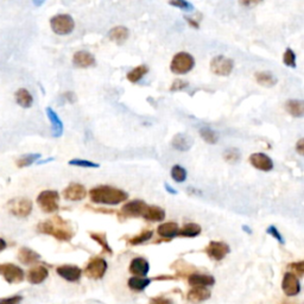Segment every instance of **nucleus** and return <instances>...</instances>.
<instances>
[{
    "mask_svg": "<svg viewBox=\"0 0 304 304\" xmlns=\"http://www.w3.org/2000/svg\"><path fill=\"white\" fill-rule=\"evenodd\" d=\"M244 230H246V232L251 233V230H248V227H246V226H244Z\"/></svg>",
    "mask_w": 304,
    "mask_h": 304,
    "instance_id": "55",
    "label": "nucleus"
},
{
    "mask_svg": "<svg viewBox=\"0 0 304 304\" xmlns=\"http://www.w3.org/2000/svg\"><path fill=\"white\" fill-rule=\"evenodd\" d=\"M262 2L264 0H239L240 5L244 6V8H253V6L262 4Z\"/></svg>",
    "mask_w": 304,
    "mask_h": 304,
    "instance_id": "46",
    "label": "nucleus"
},
{
    "mask_svg": "<svg viewBox=\"0 0 304 304\" xmlns=\"http://www.w3.org/2000/svg\"><path fill=\"white\" fill-rule=\"evenodd\" d=\"M186 298L194 304L204 302V300L210 298V291L207 288H192L188 292Z\"/></svg>",
    "mask_w": 304,
    "mask_h": 304,
    "instance_id": "24",
    "label": "nucleus"
},
{
    "mask_svg": "<svg viewBox=\"0 0 304 304\" xmlns=\"http://www.w3.org/2000/svg\"><path fill=\"white\" fill-rule=\"evenodd\" d=\"M148 304H172V302H171V300L166 298V297L158 296V297H154V298H151Z\"/></svg>",
    "mask_w": 304,
    "mask_h": 304,
    "instance_id": "47",
    "label": "nucleus"
},
{
    "mask_svg": "<svg viewBox=\"0 0 304 304\" xmlns=\"http://www.w3.org/2000/svg\"><path fill=\"white\" fill-rule=\"evenodd\" d=\"M6 247H8V244L2 238H0V252H2L4 250H6Z\"/></svg>",
    "mask_w": 304,
    "mask_h": 304,
    "instance_id": "52",
    "label": "nucleus"
},
{
    "mask_svg": "<svg viewBox=\"0 0 304 304\" xmlns=\"http://www.w3.org/2000/svg\"><path fill=\"white\" fill-rule=\"evenodd\" d=\"M14 98L16 102L20 107H23V108H30L34 104V96L26 88H19V90L16 92Z\"/></svg>",
    "mask_w": 304,
    "mask_h": 304,
    "instance_id": "27",
    "label": "nucleus"
},
{
    "mask_svg": "<svg viewBox=\"0 0 304 304\" xmlns=\"http://www.w3.org/2000/svg\"><path fill=\"white\" fill-rule=\"evenodd\" d=\"M224 160L230 164H236L240 160V152L236 148H227L226 151L224 152Z\"/></svg>",
    "mask_w": 304,
    "mask_h": 304,
    "instance_id": "39",
    "label": "nucleus"
},
{
    "mask_svg": "<svg viewBox=\"0 0 304 304\" xmlns=\"http://www.w3.org/2000/svg\"><path fill=\"white\" fill-rule=\"evenodd\" d=\"M200 136H201V138L204 139V140L207 142V144L210 145H215L218 142V134L216 131H214L213 128H200Z\"/></svg>",
    "mask_w": 304,
    "mask_h": 304,
    "instance_id": "34",
    "label": "nucleus"
},
{
    "mask_svg": "<svg viewBox=\"0 0 304 304\" xmlns=\"http://www.w3.org/2000/svg\"><path fill=\"white\" fill-rule=\"evenodd\" d=\"M250 163L253 168H256V170L260 171H271L274 169V160L270 156H268L266 154H262V152H256V154H252L250 156Z\"/></svg>",
    "mask_w": 304,
    "mask_h": 304,
    "instance_id": "11",
    "label": "nucleus"
},
{
    "mask_svg": "<svg viewBox=\"0 0 304 304\" xmlns=\"http://www.w3.org/2000/svg\"><path fill=\"white\" fill-rule=\"evenodd\" d=\"M52 30L58 36H66L72 34L75 28V22L70 14H56L50 19Z\"/></svg>",
    "mask_w": 304,
    "mask_h": 304,
    "instance_id": "4",
    "label": "nucleus"
},
{
    "mask_svg": "<svg viewBox=\"0 0 304 304\" xmlns=\"http://www.w3.org/2000/svg\"><path fill=\"white\" fill-rule=\"evenodd\" d=\"M296 54L291 48H288L286 50H285L283 54V63L286 66H289V68L294 69L297 66L296 64Z\"/></svg>",
    "mask_w": 304,
    "mask_h": 304,
    "instance_id": "38",
    "label": "nucleus"
},
{
    "mask_svg": "<svg viewBox=\"0 0 304 304\" xmlns=\"http://www.w3.org/2000/svg\"><path fill=\"white\" fill-rule=\"evenodd\" d=\"M195 66V58L186 52H177L170 62V70L176 75L188 74Z\"/></svg>",
    "mask_w": 304,
    "mask_h": 304,
    "instance_id": "3",
    "label": "nucleus"
},
{
    "mask_svg": "<svg viewBox=\"0 0 304 304\" xmlns=\"http://www.w3.org/2000/svg\"><path fill=\"white\" fill-rule=\"evenodd\" d=\"M189 87V84L184 80H175L172 82V84L170 86V92H178L183 90L186 88Z\"/></svg>",
    "mask_w": 304,
    "mask_h": 304,
    "instance_id": "42",
    "label": "nucleus"
},
{
    "mask_svg": "<svg viewBox=\"0 0 304 304\" xmlns=\"http://www.w3.org/2000/svg\"><path fill=\"white\" fill-rule=\"evenodd\" d=\"M266 233L268 234H270V236H272L274 238V239H277L278 242H280L282 245H283L284 244V239H283V236H282V234L278 232V230H277V227L276 226H268V230H266Z\"/></svg>",
    "mask_w": 304,
    "mask_h": 304,
    "instance_id": "45",
    "label": "nucleus"
},
{
    "mask_svg": "<svg viewBox=\"0 0 304 304\" xmlns=\"http://www.w3.org/2000/svg\"><path fill=\"white\" fill-rule=\"evenodd\" d=\"M169 4L174 6V8H177L186 12L194 11V6H192V2H186V0H169Z\"/></svg>",
    "mask_w": 304,
    "mask_h": 304,
    "instance_id": "41",
    "label": "nucleus"
},
{
    "mask_svg": "<svg viewBox=\"0 0 304 304\" xmlns=\"http://www.w3.org/2000/svg\"><path fill=\"white\" fill-rule=\"evenodd\" d=\"M148 271H150V264L142 256L132 259V262H130V272L134 277H146Z\"/></svg>",
    "mask_w": 304,
    "mask_h": 304,
    "instance_id": "17",
    "label": "nucleus"
},
{
    "mask_svg": "<svg viewBox=\"0 0 304 304\" xmlns=\"http://www.w3.org/2000/svg\"><path fill=\"white\" fill-rule=\"evenodd\" d=\"M90 238L94 240V242H96L98 244H100L101 247L104 248V251H106L107 253H110V254H112V248H110L108 242H107V236L106 233L102 232H90Z\"/></svg>",
    "mask_w": 304,
    "mask_h": 304,
    "instance_id": "35",
    "label": "nucleus"
},
{
    "mask_svg": "<svg viewBox=\"0 0 304 304\" xmlns=\"http://www.w3.org/2000/svg\"><path fill=\"white\" fill-rule=\"evenodd\" d=\"M282 290L289 297L297 296L300 292V278L292 272H286L282 280Z\"/></svg>",
    "mask_w": 304,
    "mask_h": 304,
    "instance_id": "10",
    "label": "nucleus"
},
{
    "mask_svg": "<svg viewBox=\"0 0 304 304\" xmlns=\"http://www.w3.org/2000/svg\"><path fill=\"white\" fill-rule=\"evenodd\" d=\"M95 63H96V60H95L93 54L84 52V50L76 52L74 56H72V64H74L75 68L87 69L90 68V66H94Z\"/></svg>",
    "mask_w": 304,
    "mask_h": 304,
    "instance_id": "16",
    "label": "nucleus"
},
{
    "mask_svg": "<svg viewBox=\"0 0 304 304\" xmlns=\"http://www.w3.org/2000/svg\"><path fill=\"white\" fill-rule=\"evenodd\" d=\"M186 20L188 22V24L190 25V26H192L194 28H200V24H198V22H196V20H194V19L192 18H189V17H186Z\"/></svg>",
    "mask_w": 304,
    "mask_h": 304,
    "instance_id": "50",
    "label": "nucleus"
},
{
    "mask_svg": "<svg viewBox=\"0 0 304 304\" xmlns=\"http://www.w3.org/2000/svg\"><path fill=\"white\" fill-rule=\"evenodd\" d=\"M285 110L294 118H303L304 116V104L302 100H288L285 104Z\"/></svg>",
    "mask_w": 304,
    "mask_h": 304,
    "instance_id": "25",
    "label": "nucleus"
},
{
    "mask_svg": "<svg viewBox=\"0 0 304 304\" xmlns=\"http://www.w3.org/2000/svg\"><path fill=\"white\" fill-rule=\"evenodd\" d=\"M107 271V262L100 256H94L88 262L84 274L92 280H101Z\"/></svg>",
    "mask_w": 304,
    "mask_h": 304,
    "instance_id": "9",
    "label": "nucleus"
},
{
    "mask_svg": "<svg viewBox=\"0 0 304 304\" xmlns=\"http://www.w3.org/2000/svg\"><path fill=\"white\" fill-rule=\"evenodd\" d=\"M130 36V31L128 28L125 26H116L113 28L112 30H110L108 32V38L112 42L122 44L124 42L128 40V38Z\"/></svg>",
    "mask_w": 304,
    "mask_h": 304,
    "instance_id": "29",
    "label": "nucleus"
},
{
    "mask_svg": "<svg viewBox=\"0 0 304 304\" xmlns=\"http://www.w3.org/2000/svg\"><path fill=\"white\" fill-rule=\"evenodd\" d=\"M157 233L162 238H168V239H172L178 236L180 227L176 222H166L162 224L157 228Z\"/></svg>",
    "mask_w": 304,
    "mask_h": 304,
    "instance_id": "26",
    "label": "nucleus"
},
{
    "mask_svg": "<svg viewBox=\"0 0 304 304\" xmlns=\"http://www.w3.org/2000/svg\"><path fill=\"white\" fill-rule=\"evenodd\" d=\"M32 2H34V5H36V6H42L44 2H46V0H32Z\"/></svg>",
    "mask_w": 304,
    "mask_h": 304,
    "instance_id": "54",
    "label": "nucleus"
},
{
    "mask_svg": "<svg viewBox=\"0 0 304 304\" xmlns=\"http://www.w3.org/2000/svg\"><path fill=\"white\" fill-rule=\"evenodd\" d=\"M148 66L146 64H142L131 69V70L128 72V75H126V78H128V80L131 82V84H137V82L140 81L142 78L148 74Z\"/></svg>",
    "mask_w": 304,
    "mask_h": 304,
    "instance_id": "31",
    "label": "nucleus"
},
{
    "mask_svg": "<svg viewBox=\"0 0 304 304\" xmlns=\"http://www.w3.org/2000/svg\"><path fill=\"white\" fill-rule=\"evenodd\" d=\"M234 69V61L230 57L218 55L212 58L210 72L218 76H228L232 74Z\"/></svg>",
    "mask_w": 304,
    "mask_h": 304,
    "instance_id": "7",
    "label": "nucleus"
},
{
    "mask_svg": "<svg viewBox=\"0 0 304 304\" xmlns=\"http://www.w3.org/2000/svg\"><path fill=\"white\" fill-rule=\"evenodd\" d=\"M146 207L148 204H145L144 201H142V200H134V201L128 202L126 204H124L120 213L124 215V218L142 216Z\"/></svg>",
    "mask_w": 304,
    "mask_h": 304,
    "instance_id": "13",
    "label": "nucleus"
},
{
    "mask_svg": "<svg viewBox=\"0 0 304 304\" xmlns=\"http://www.w3.org/2000/svg\"><path fill=\"white\" fill-rule=\"evenodd\" d=\"M87 196V190L81 183H70L63 190V198L68 201H81Z\"/></svg>",
    "mask_w": 304,
    "mask_h": 304,
    "instance_id": "15",
    "label": "nucleus"
},
{
    "mask_svg": "<svg viewBox=\"0 0 304 304\" xmlns=\"http://www.w3.org/2000/svg\"><path fill=\"white\" fill-rule=\"evenodd\" d=\"M151 280L148 277H131L128 280V288L133 291H137V292H140V291H144L146 288L150 285Z\"/></svg>",
    "mask_w": 304,
    "mask_h": 304,
    "instance_id": "30",
    "label": "nucleus"
},
{
    "mask_svg": "<svg viewBox=\"0 0 304 304\" xmlns=\"http://www.w3.org/2000/svg\"><path fill=\"white\" fill-rule=\"evenodd\" d=\"M90 200L94 204L116 206L128 198V194L122 189L110 186H99L90 189Z\"/></svg>",
    "mask_w": 304,
    "mask_h": 304,
    "instance_id": "2",
    "label": "nucleus"
},
{
    "mask_svg": "<svg viewBox=\"0 0 304 304\" xmlns=\"http://www.w3.org/2000/svg\"><path fill=\"white\" fill-rule=\"evenodd\" d=\"M6 208L14 216L25 218L32 212V202L26 198H12L6 204Z\"/></svg>",
    "mask_w": 304,
    "mask_h": 304,
    "instance_id": "5",
    "label": "nucleus"
},
{
    "mask_svg": "<svg viewBox=\"0 0 304 304\" xmlns=\"http://www.w3.org/2000/svg\"><path fill=\"white\" fill-rule=\"evenodd\" d=\"M37 230L42 234L52 236L60 242H70L74 236V230L68 221L61 216H54L50 220L38 224Z\"/></svg>",
    "mask_w": 304,
    "mask_h": 304,
    "instance_id": "1",
    "label": "nucleus"
},
{
    "mask_svg": "<svg viewBox=\"0 0 304 304\" xmlns=\"http://www.w3.org/2000/svg\"><path fill=\"white\" fill-rule=\"evenodd\" d=\"M46 116L49 119L50 124H52V133L54 138H60L62 137L63 131H64V126H63L62 120L60 119L58 114L54 110L52 107H46Z\"/></svg>",
    "mask_w": 304,
    "mask_h": 304,
    "instance_id": "18",
    "label": "nucleus"
},
{
    "mask_svg": "<svg viewBox=\"0 0 304 304\" xmlns=\"http://www.w3.org/2000/svg\"><path fill=\"white\" fill-rule=\"evenodd\" d=\"M57 274L66 282H78L81 280L82 270L76 265H61L56 268Z\"/></svg>",
    "mask_w": 304,
    "mask_h": 304,
    "instance_id": "14",
    "label": "nucleus"
},
{
    "mask_svg": "<svg viewBox=\"0 0 304 304\" xmlns=\"http://www.w3.org/2000/svg\"><path fill=\"white\" fill-rule=\"evenodd\" d=\"M186 176H188V174H186V170L182 166L176 164V166L171 168V177H172V180H175V182L177 183L186 182Z\"/></svg>",
    "mask_w": 304,
    "mask_h": 304,
    "instance_id": "36",
    "label": "nucleus"
},
{
    "mask_svg": "<svg viewBox=\"0 0 304 304\" xmlns=\"http://www.w3.org/2000/svg\"><path fill=\"white\" fill-rule=\"evenodd\" d=\"M201 234V226L198 224H186L180 230L178 236L186 238H195Z\"/></svg>",
    "mask_w": 304,
    "mask_h": 304,
    "instance_id": "33",
    "label": "nucleus"
},
{
    "mask_svg": "<svg viewBox=\"0 0 304 304\" xmlns=\"http://www.w3.org/2000/svg\"><path fill=\"white\" fill-rule=\"evenodd\" d=\"M63 96H64L66 99L72 104L75 102V101H76V95H75L74 92H66V93L63 94Z\"/></svg>",
    "mask_w": 304,
    "mask_h": 304,
    "instance_id": "49",
    "label": "nucleus"
},
{
    "mask_svg": "<svg viewBox=\"0 0 304 304\" xmlns=\"http://www.w3.org/2000/svg\"><path fill=\"white\" fill-rule=\"evenodd\" d=\"M289 268H292L294 274L297 276V277H302L304 274V262H292V264L289 265Z\"/></svg>",
    "mask_w": 304,
    "mask_h": 304,
    "instance_id": "43",
    "label": "nucleus"
},
{
    "mask_svg": "<svg viewBox=\"0 0 304 304\" xmlns=\"http://www.w3.org/2000/svg\"><path fill=\"white\" fill-rule=\"evenodd\" d=\"M0 276L8 282V284H17L24 280L25 274L20 266H17L11 262L0 264Z\"/></svg>",
    "mask_w": 304,
    "mask_h": 304,
    "instance_id": "8",
    "label": "nucleus"
},
{
    "mask_svg": "<svg viewBox=\"0 0 304 304\" xmlns=\"http://www.w3.org/2000/svg\"><path fill=\"white\" fill-rule=\"evenodd\" d=\"M164 186H166V192H169V194H172V195H177V190H175L172 188V186H170L169 184H168V183H166V184H164Z\"/></svg>",
    "mask_w": 304,
    "mask_h": 304,
    "instance_id": "51",
    "label": "nucleus"
},
{
    "mask_svg": "<svg viewBox=\"0 0 304 304\" xmlns=\"http://www.w3.org/2000/svg\"><path fill=\"white\" fill-rule=\"evenodd\" d=\"M256 84L265 88H271L277 84V78L271 72H258L254 74Z\"/></svg>",
    "mask_w": 304,
    "mask_h": 304,
    "instance_id": "28",
    "label": "nucleus"
},
{
    "mask_svg": "<svg viewBox=\"0 0 304 304\" xmlns=\"http://www.w3.org/2000/svg\"><path fill=\"white\" fill-rule=\"evenodd\" d=\"M152 236H154V232H152V230H144V232L138 234V236L131 238V239L128 240V245H140L142 242H148Z\"/></svg>",
    "mask_w": 304,
    "mask_h": 304,
    "instance_id": "37",
    "label": "nucleus"
},
{
    "mask_svg": "<svg viewBox=\"0 0 304 304\" xmlns=\"http://www.w3.org/2000/svg\"><path fill=\"white\" fill-rule=\"evenodd\" d=\"M69 166H78V168H87V169H96V168H100V164L94 163V162L87 160H70L68 162Z\"/></svg>",
    "mask_w": 304,
    "mask_h": 304,
    "instance_id": "40",
    "label": "nucleus"
},
{
    "mask_svg": "<svg viewBox=\"0 0 304 304\" xmlns=\"http://www.w3.org/2000/svg\"><path fill=\"white\" fill-rule=\"evenodd\" d=\"M294 150H296V152L300 154V156H303L304 154V139L303 138H300V140L296 142Z\"/></svg>",
    "mask_w": 304,
    "mask_h": 304,
    "instance_id": "48",
    "label": "nucleus"
},
{
    "mask_svg": "<svg viewBox=\"0 0 304 304\" xmlns=\"http://www.w3.org/2000/svg\"><path fill=\"white\" fill-rule=\"evenodd\" d=\"M48 276H49V271H48L46 266L37 265L34 266L32 268H30V271L28 274V280L30 284L38 285L42 284L48 278Z\"/></svg>",
    "mask_w": 304,
    "mask_h": 304,
    "instance_id": "19",
    "label": "nucleus"
},
{
    "mask_svg": "<svg viewBox=\"0 0 304 304\" xmlns=\"http://www.w3.org/2000/svg\"><path fill=\"white\" fill-rule=\"evenodd\" d=\"M188 283L192 288H208L215 284V278L210 274H192L189 276Z\"/></svg>",
    "mask_w": 304,
    "mask_h": 304,
    "instance_id": "20",
    "label": "nucleus"
},
{
    "mask_svg": "<svg viewBox=\"0 0 304 304\" xmlns=\"http://www.w3.org/2000/svg\"><path fill=\"white\" fill-rule=\"evenodd\" d=\"M22 300H23V296H20V294H14V296L0 300V304H20Z\"/></svg>",
    "mask_w": 304,
    "mask_h": 304,
    "instance_id": "44",
    "label": "nucleus"
},
{
    "mask_svg": "<svg viewBox=\"0 0 304 304\" xmlns=\"http://www.w3.org/2000/svg\"><path fill=\"white\" fill-rule=\"evenodd\" d=\"M40 259V256L36 251L28 248V247H22L18 251V260L23 265L30 266L36 264Z\"/></svg>",
    "mask_w": 304,
    "mask_h": 304,
    "instance_id": "22",
    "label": "nucleus"
},
{
    "mask_svg": "<svg viewBox=\"0 0 304 304\" xmlns=\"http://www.w3.org/2000/svg\"><path fill=\"white\" fill-rule=\"evenodd\" d=\"M42 157V154H23V156H20L18 158L17 160H16V164H17L18 168H28L30 166H32L34 163H36L38 162V160Z\"/></svg>",
    "mask_w": 304,
    "mask_h": 304,
    "instance_id": "32",
    "label": "nucleus"
},
{
    "mask_svg": "<svg viewBox=\"0 0 304 304\" xmlns=\"http://www.w3.org/2000/svg\"><path fill=\"white\" fill-rule=\"evenodd\" d=\"M60 194L56 190H43L37 196V204L44 213L52 214L58 210Z\"/></svg>",
    "mask_w": 304,
    "mask_h": 304,
    "instance_id": "6",
    "label": "nucleus"
},
{
    "mask_svg": "<svg viewBox=\"0 0 304 304\" xmlns=\"http://www.w3.org/2000/svg\"><path fill=\"white\" fill-rule=\"evenodd\" d=\"M142 218L148 221H152V222H160L166 218V210L158 206H148L144 214H142Z\"/></svg>",
    "mask_w": 304,
    "mask_h": 304,
    "instance_id": "23",
    "label": "nucleus"
},
{
    "mask_svg": "<svg viewBox=\"0 0 304 304\" xmlns=\"http://www.w3.org/2000/svg\"><path fill=\"white\" fill-rule=\"evenodd\" d=\"M192 139L188 134H186V133H177L175 137L172 138V140H171V146L180 152L189 151L192 148Z\"/></svg>",
    "mask_w": 304,
    "mask_h": 304,
    "instance_id": "21",
    "label": "nucleus"
},
{
    "mask_svg": "<svg viewBox=\"0 0 304 304\" xmlns=\"http://www.w3.org/2000/svg\"><path fill=\"white\" fill-rule=\"evenodd\" d=\"M206 252H207L209 258L220 262L230 252V248L227 244L222 242H210L209 245L206 247Z\"/></svg>",
    "mask_w": 304,
    "mask_h": 304,
    "instance_id": "12",
    "label": "nucleus"
},
{
    "mask_svg": "<svg viewBox=\"0 0 304 304\" xmlns=\"http://www.w3.org/2000/svg\"><path fill=\"white\" fill-rule=\"evenodd\" d=\"M54 160H55V158L50 157V158H48V160H40V162H36V163L38 164V166H40V164H46V163H49V162H52Z\"/></svg>",
    "mask_w": 304,
    "mask_h": 304,
    "instance_id": "53",
    "label": "nucleus"
}]
</instances>
